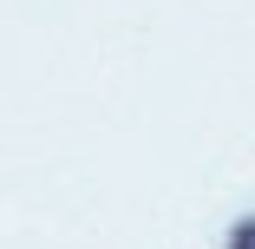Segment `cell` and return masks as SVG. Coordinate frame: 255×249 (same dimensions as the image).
Instances as JSON below:
<instances>
[{
	"instance_id": "cell-1",
	"label": "cell",
	"mask_w": 255,
	"mask_h": 249,
	"mask_svg": "<svg viewBox=\"0 0 255 249\" xmlns=\"http://www.w3.org/2000/svg\"><path fill=\"white\" fill-rule=\"evenodd\" d=\"M223 249H255V210L229 217V230H223Z\"/></svg>"
}]
</instances>
